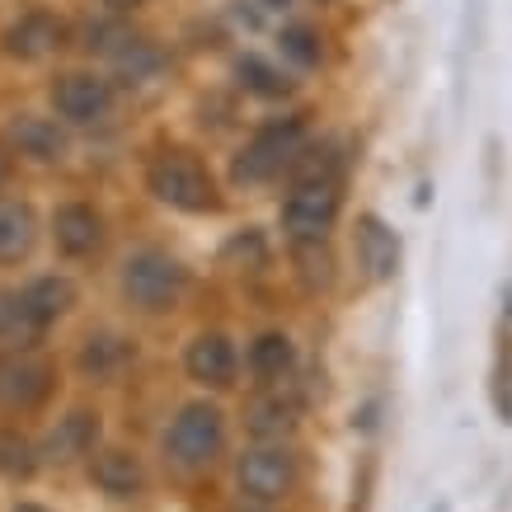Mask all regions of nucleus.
Instances as JSON below:
<instances>
[{
	"label": "nucleus",
	"mask_w": 512,
	"mask_h": 512,
	"mask_svg": "<svg viewBox=\"0 0 512 512\" xmlns=\"http://www.w3.org/2000/svg\"><path fill=\"white\" fill-rule=\"evenodd\" d=\"M306 146H311L306 118H278V123L259 127V132L245 141V151H240L231 165V179L235 184H273L278 174H292L296 156H301Z\"/></svg>",
	"instance_id": "nucleus-1"
},
{
	"label": "nucleus",
	"mask_w": 512,
	"mask_h": 512,
	"mask_svg": "<svg viewBox=\"0 0 512 512\" xmlns=\"http://www.w3.org/2000/svg\"><path fill=\"white\" fill-rule=\"evenodd\" d=\"M146 184L165 207H179V212H212L217 207V184L202 160H193L188 151H165V156L151 160L146 170Z\"/></svg>",
	"instance_id": "nucleus-2"
},
{
	"label": "nucleus",
	"mask_w": 512,
	"mask_h": 512,
	"mask_svg": "<svg viewBox=\"0 0 512 512\" xmlns=\"http://www.w3.org/2000/svg\"><path fill=\"white\" fill-rule=\"evenodd\" d=\"M184 292V268L165 249H137L123 264V296L137 311H170Z\"/></svg>",
	"instance_id": "nucleus-3"
},
{
	"label": "nucleus",
	"mask_w": 512,
	"mask_h": 512,
	"mask_svg": "<svg viewBox=\"0 0 512 512\" xmlns=\"http://www.w3.org/2000/svg\"><path fill=\"white\" fill-rule=\"evenodd\" d=\"M339 179H315V184H296V193L282 202V231L296 245H320L334 221H339Z\"/></svg>",
	"instance_id": "nucleus-4"
},
{
	"label": "nucleus",
	"mask_w": 512,
	"mask_h": 512,
	"mask_svg": "<svg viewBox=\"0 0 512 512\" xmlns=\"http://www.w3.org/2000/svg\"><path fill=\"white\" fill-rule=\"evenodd\" d=\"M226 442V419H221L217 404H184L179 419L170 423V437H165V451L174 456V466L198 470L207 466L212 456Z\"/></svg>",
	"instance_id": "nucleus-5"
},
{
	"label": "nucleus",
	"mask_w": 512,
	"mask_h": 512,
	"mask_svg": "<svg viewBox=\"0 0 512 512\" xmlns=\"http://www.w3.org/2000/svg\"><path fill=\"white\" fill-rule=\"evenodd\" d=\"M292 484H296V461L273 442L240 456V489L254 503H278L282 494H292Z\"/></svg>",
	"instance_id": "nucleus-6"
},
{
	"label": "nucleus",
	"mask_w": 512,
	"mask_h": 512,
	"mask_svg": "<svg viewBox=\"0 0 512 512\" xmlns=\"http://www.w3.org/2000/svg\"><path fill=\"white\" fill-rule=\"evenodd\" d=\"M52 104L62 113L66 123L76 127H90V123H104L113 109V85L104 76H90V71H71L52 85Z\"/></svg>",
	"instance_id": "nucleus-7"
},
{
	"label": "nucleus",
	"mask_w": 512,
	"mask_h": 512,
	"mask_svg": "<svg viewBox=\"0 0 512 512\" xmlns=\"http://www.w3.org/2000/svg\"><path fill=\"white\" fill-rule=\"evenodd\" d=\"M52 390V367L33 353H5L0 357V404L5 409H33Z\"/></svg>",
	"instance_id": "nucleus-8"
},
{
	"label": "nucleus",
	"mask_w": 512,
	"mask_h": 512,
	"mask_svg": "<svg viewBox=\"0 0 512 512\" xmlns=\"http://www.w3.org/2000/svg\"><path fill=\"white\" fill-rule=\"evenodd\" d=\"M5 52L19 57V62H43L52 57L57 47L66 43V24L57 15H47V10H29V15H19L10 29H5Z\"/></svg>",
	"instance_id": "nucleus-9"
},
{
	"label": "nucleus",
	"mask_w": 512,
	"mask_h": 512,
	"mask_svg": "<svg viewBox=\"0 0 512 512\" xmlns=\"http://www.w3.org/2000/svg\"><path fill=\"white\" fill-rule=\"evenodd\" d=\"M353 254H357V268L372 282L395 278V268H400V240H395V231L381 217H357Z\"/></svg>",
	"instance_id": "nucleus-10"
},
{
	"label": "nucleus",
	"mask_w": 512,
	"mask_h": 512,
	"mask_svg": "<svg viewBox=\"0 0 512 512\" xmlns=\"http://www.w3.org/2000/svg\"><path fill=\"white\" fill-rule=\"evenodd\" d=\"M52 240H57L62 254L85 259V254H94L99 240H104V221H99V212H94L90 202H66V207L52 212Z\"/></svg>",
	"instance_id": "nucleus-11"
},
{
	"label": "nucleus",
	"mask_w": 512,
	"mask_h": 512,
	"mask_svg": "<svg viewBox=\"0 0 512 512\" xmlns=\"http://www.w3.org/2000/svg\"><path fill=\"white\" fill-rule=\"evenodd\" d=\"M132 357H137L132 339H123V334L104 329V334H90V339L80 343L76 367H80V376H85V381H118V376L132 367Z\"/></svg>",
	"instance_id": "nucleus-12"
},
{
	"label": "nucleus",
	"mask_w": 512,
	"mask_h": 512,
	"mask_svg": "<svg viewBox=\"0 0 512 512\" xmlns=\"http://www.w3.org/2000/svg\"><path fill=\"white\" fill-rule=\"evenodd\" d=\"M184 367L188 376L198 381V386H231L235 381V348L226 334H198V339L188 343V353H184Z\"/></svg>",
	"instance_id": "nucleus-13"
},
{
	"label": "nucleus",
	"mask_w": 512,
	"mask_h": 512,
	"mask_svg": "<svg viewBox=\"0 0 512 512\" xmlns=\"http://www.w3.org/2000/svg\"><path fill=\"white\" fill-rule=\"evenodd\" d=\"M47 320L29 306L24 292H0V353H29L43 339Z\"/></svg>",
	"instance_id": "nucleus-14"
},
{
	"label": "nucleus",
	"mask_w": 512,
	"mask_h": 512,
	"mask_svg": "<svg viewBox=\"0 0 512 512\" xmlns=\"http://www.w3.org/2000/svg\"><path fill=\"white\" fill-rule=\"evenodd\" d=\"M94 484H99V494H109V498H137L141 489H146V470H141V461L132 456V451H99L94 456V466H90Z\"/></svg>",
	"instance_id": "nucleus-15"
},
{
	"label": "nucleus",
	"mask_w": 512,
	"mask_h": 512,
	"mask_svg": "<svg viewBox=\"0 0 512 512\" xmlns=\"http://www.w3.org/2000/svg\"><path fill=\"white\" fill-rule=\"evenodd\" d=\"M10 146H15L19 156L38 160V165H52V160L66 156V132L52 123V118H33V113H24V118L10 123Z\"/></svg>",
	"instance_id": "nucleus-16"
},
{
	"label": "nucleus",
	"mask_w": 512,
	"mask_h": 512,
	"mask_svg": "<svg viewBox=\"0 0 512 512\" xmlns=\"http://www.w3.org/2000/svg\"><path fill=\"white\" fill-rule=\"evenodd\" d=\"M94 437H99V414H90V409H71V414L57 419V428L47 433L43 456L47 461H76V456H90Z\"/></svg>",
	"instance_id": "nucleus-17"
},
{
	"label": "nucleus",
	"mask_w": 512,
	"mask_h": 512,
	"mask_svg": "<svg viewBox=\"0 0 512 512\" xmlns=\"http://www.w3.org/2000/svg\"><path fill=\"white\" fill-rule=\"evenodd\" d=\"M245 428L259 442H282V437L296 428V404L282 395V390H268V395H254L245 404Z\"/></svg>",
	"instance_id": "nucleus-18"
},
{
	"label": "nucleus",
	"mask_w": 512,
	"mask_h": 512,
	"mask_svg": "<svg viewBox=\"0 0 512 512\" xmlns=\"http://www.w3.org/2000/svg\"><path fill=\"white\" fill-rule=\"evenodd\" d=\"M33 240H38V221H33L29 202L0 198V264H19L29 259Z\"/></svg>",
	"instance_id": "nucleus-19"
},
{
	"label": "nucleus",
	"mask_w": 512,
	"mask_h": 512,
	"mask_svg": "<svg viewBox=\"0 0 512 512\" xmlns=\"http://www.w3.org/2000/svg\"><path fill=\"white\" fill-rule=\"evenodd\" d=\"M296 367V348L287 334H259V339L249 343V372L259 376V381H268V386H278L282 376H292Z\"/></svg>",
	"instance_id": "nucleus-20"
},
{
	"label": "nucleus",
	"mask_w": 512,
	"mask_h": 512,
	"mask_svg": "<svg viewBox=\"0 0 512 512\" xmlns=\"http://www.w3.org/2000/svg\"><path fill=\"white\" fill-rule=\"evenodd\" d=\"M160 66H165V52H160L151 38H127V43L113 52V71H118V80H127V85H141V80L160 76Z\"/></svg>",
	"instance_id": "nucleus-21"
},
{
	"label": "nucleus",
	"mask_w": 512,
	"mask_h": 512,
	"mask_svg": "<svg viewBox=\"0 0 512 512\" xmlns=\"http://www.w3.org/2000/svg\"><path fill=\"white\" fill-rule=\"evenodd\" d=\"M24 296H29V306L43 315L47 325L62 320V315L76 306V287H71L66 278H38L33 287H24Z\"/></svg>",
	"instance_id": "nucleus-22"
},
{
	"label": "nucleus",
	"mask_w": 512,
	"mask_h": 512,
	"mask_svg": "<svg viewBox=\"0 0 512 512\" xmlns=\"http://www.w3.org/2000/svg\"><path fill=\"white\" fill-rule=\"evenodd\" d=\"M33 470H38L33 442H24L19 433H0V475L5 480H29Z\"/></svg>",
	"instance_id": "nucleus-23"
},
{
	"label": "nucleus",
	"mask_w": 512,
	"mask_h": 512,
	"mask_svg": "<svg viewBox=\"0 0 512 512\" xmlns=\"http://www.w3.org/2000/svg\"><path fill=\"white\" fill-rule=\"evenodd\" d=\"M240 80H245V90H254V94H264V99H278V94H287L292 85L282 80V71H273V66L264 62V57H240Z\"/></svg>",
	"instance_id": "nucleus-24"
},
{
	"label": "nucleus",
	"mask_w": 512,
	"mask_h": 512,
	"mask_svg": "<svg viewBox=\"0 0 512 512\" xmlns=\"http://www.w3.org/2000/svg\"><path fill=\"white\" fill-rule=\"evenodd\" d=\"M127 38H132V33H127L123 24H113V19H90V24L80 29V47H85V52H104V57H113Z\"/></svg>",
	"instance_id": "nucleus-25"
},
{
	"label": "nucleus",
	"mask_w": 512,
	"mask_h": 512,
	"mask_svg": "<svg viewBox=\"0 0 512 512\" xmlns=\"http://www.w3.org/2000/svg\"><path fill=\"white\" fill-rule=\"evenodd\" d=\"M282 52L292 57L296 66H315L320 62V33L306 29V24H292V29H282Z\"/></svg>",
	"instance_id": "nucleus-26"
},
{
	"label": "nucleus",
	"mask_w": 512,
	"mask_h": 512,
	"mask_svg": "<svg viewBox=\"0 0 512 512\" xmlns=\"http://www.w3.org/2000/svg\"><path fill=\"white\" fill-rule=\"evenodd\" d=\"M292 179L296 184H315V179H334V151L325 146H306L292 165Z\"/></svg>",
	"instance_id": "nucleus-27"
},
{
	"label": "nucleus",
	"mask_w": 512,
	"mask_h": 512,
	"mask_svg": "<svg viewBox=\"0 0 512 512\" xmlns=\"http://www.w3.org/2000/svg\"><path fill=\"white\" fill-rule=\"evenodd\" d=\"M226 259L240 268H259L268 259V245H264V235L259 231H240L235 240H226Z\"/></svg>",
	"instance_id": "nucleus-28"
},
{
	"label": "nucleus",
	"mask_w": 512,
	"mask_h": 512,
	"mask_svg": "<svg viewBox=\"0 0 512 512\" xmlns=\"http://www.w3.org/2000/svg\"><path fill=\"white\" fill-rule=\"evenodd\" d=\"M113 10H137V5H146V0H109Z\"/></svg>",
	"instance_id": "nucleus-29"
},
{
	"label": "nucleus",
	"mask_w": 512,
	"mask_h": 512,
	"mask_svg": "<svg viewBox=\"0 0 512 512\" xmlns=\"http://www.w3.org/2000/svg\"><path fill=\"white\" fill-rule=\"evenodd\" d=\"M5 179H10V156L0 151V184H5Z\"/></svg>",
	"instance_id": "nucleus-30"
},
{
	"label": "nucleus",
	"mask_w": 512,
	"mask_h": 512,
	"mask_svg": "<svg viewBox=\"0 0 512 512\" xmlns=\"http://www.w3.org/2000/svg\"><path fill=\"white\" fill-rule=\"evenodd\" d=\"M15 512H47V508H38V503H19Z\"/></svg>",
	"instance_id": "nucleus-31"
},
{
	"label": "nucleus",
	"mask_w": 512,
	"mask_h": 512,
	"mask_svg": "<svg viewBox=\"0 0 512 512\" xmlns=\"http://www.w3.org/2000/svg\"><path fill=\"white\" fill-rule=\"evenodd\" d=\"M268 5H296V0H268Z\"/></svg>",
	"instance_id": "nucleus-32"
}]
</instances>
